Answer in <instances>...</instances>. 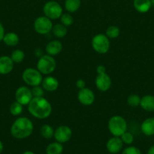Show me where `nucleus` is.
I'll return each mask as SVG.
<instances>
[{"label":"nucleus","mask_w":154,"mask_h":154,"mask_svg":"<svg viewBox=\"0 0 154 154\" xmlns=\"http://www.w3.org/2000/svg\"><path fill=\"white\" fill-rule=\"evenodd\" d=\"M27 108L33 117L41 120L48 118L52 111L51 103L44 97H33Z\"/></svg>","instance_id":"nucleus-1"},{"label":"nucleus","mask_w":154,"mask_h":154,"mask_svg":"<svg viewBox=\"0 0 154 154\" xmlns=\"http://www.w3.org/2000/svg\"><path fill=\"white\" fill-rule=\"evenodd\" d=\"M33 123L26 117H21L14 120L11 127V134L17 139H24L31 135Z\"/></svg>","instance_id":"nucleus-2"},{"label":"nucleus","mask_w":154,"mask_h":154,"mask_svg":"<svg viewBox=\"0 0 154 154\" xmlns=\"http://www.w3.org/2000/svg\"><path fill=\"white\" fill-rule=\"evenodd\" d=\"M109 131L113 136L120 137L127 131L128 125L124 117L119 115H115L110 117L107 124Z\"/></svg>","instance_id":"nucleus-3"},{"label":"nucleus","mask_w":154,"mask_h":154,"mask_svg":"<svg viewBox=\"0 0 154 154\" xmlns=\"http://www.w3.org/2000/svg\"><path fill=\"white\" fill-rule=\"evenodd\" d=\"M91 46L94 51L98 54H105L110 50V39L105 34H97L92 38Z\"/></svg>","instance_id":"nucleus-4"},{"label":"nucleus","mask_w":154,"mask_h":154,"mask_svg":"<svg viewBox=\"0 0 154 154\" xmlns=\"http://www.w3.org/2000/svg\"><path fill=\"white\" fill-rule=\"evenodd\" d=\"M56 69V61L52 56L43 55L37 62V69L42 75H48L53 73Z\"/></svg>","instance_id":"nucleus-5"},{"label":"nucleus","mask_w":154,"mask_h":154,"mask_svg":"<svg viewBox=\"0 0 154 154\" xmlns=\"http://www.w3.org/2000/svg\"><path fill=\"white\" fill-rule=\"evenodd\" d=\"M22 79L27 85L35 87V86L41 85L43 78L41 72L38 69L27 68L23 72Z\"/></svg>","instance_id":"nucleus-6"},{"label":"nucleus","mask_w":154,"mask_h":154,"mask_svg":"<svg viewBox=\"0 0 154 154\" xmlns=\"http://www.w3.org/2000/svg\"><path fill=\"white\" fill-rule=\"evenodd\" d=\"M43 12L45 17L52 20H57L63 14V8L58 2L55 1H49L45 4Z\"/></svg>","instance_id":"nucleus-7"},{"label":"nucleus","mask_w":154,"mask_h":154,"mask_svg":"<svg viewBox=\"0 0 154 154\" xmlns=\"http://www.w3.org/2000/svg\"><path fill=\"white\" fill-rule=\"evenodd\" d=\"M53 26L51 19L45 16H41L35 20L33 28L38 34L47 35L52 30Z\"/></svg>","instance_id":"nucleus-8"},{"label":"nucleus","mask_w":154,"mask_h":154,"mask_svg":"<svg viewBox=\"0 0 154 154\" xmlns=\"http://www.w3.org/2000/svg\"><path fill=\"white\" fill-rule=\"evenodd\" d=\"M33 98L31 90L25 86L20 87L15 92V99L23 105H28Z\"/></svg>","instance_id":"nucleus-9"},{"label":"nucleus","mask_w":154,"mask_h":154,"mask_svg":"<svg viewBox=\"0 0 154 154\" xmlns=\"http://www.w3.org/2000/svg\"><path fill=\"white\" fill-rule=\"evenodd\" d=\"M72 135V129L66 125H61L54 130V137L57 142L66 143L71 139Z\"/></svg>","instance_id":"nucleus-10"},{"label":"nucleus","mask_w":154,"mask_h":154,"mask_svg":"<svg viewBox=\"0 0 154 154\" xmlns=\"http://www.w3.org/2000/svg\"><path fill=\"white\" fill-rule=\"evenodd\" d=\"M78 100L82 105L85 106H90L95 102V96L94 92L91 89L85 87L79 90L77 95Z\"/></svg>","instance_id":"nucleus-11"},{"label":"nucleus","mask_w":154,"mask_h":154,"mask_svg":"<svg viewBox=\"0 0 154 154\" xmlns=\"http://www.w3.org/2000/svg\"><path fill=\"white\" fill-rule=\"evenodd\" d=\"M95 85L97 89L101 92L109 90L112 85L111 78L107 73L98 74L95 78Z\"/></svg>","instance_id":"nucleus-12"},{"label":"nucleus","mask_w":154,"mask_h":154,"mask_svg":"<svg viewBox=\"0 0 154 154\" xmlns=\"http://www.w3.org/2000/svg\"><path fill=\"white\" fill-rule=\"evenodd\" d=\"M123 142L120 137L113 136V138H110L107 142L106 147L109 153L112 154H116L122 150L123 147Z\"/></svg>","instance_id":"nucleus-13"},{"label":"nucleus","mask_w":154,"mask_h":154,"mask_svg":"<svg viewBox=\"0 0 154 154\" xmlns=\"http://www.w3.org/2000/svg\"><path fill=\"white\" fill-rule=\"evenodd\" d=\"M14 62L11 57L2 56L0 57V75H8L14 69Z\"/></svg>","instance_id":"nucleus-14"},{"label":"nucleus","mask_w":154,"mask_h":154,"mask_svg":"<svg viewBox=\"0 0 154 154\" xmlns=\"http://www.w3.org/2000/svg\"><path fill=\"white\" fill-rule=\"evenodd\" d=\"M42 87L45 91L54 92L59 87V81L53 76H47L42 81Z\"/></svg>","instance_id":"nucleus-15"},{"label":"nucleus","mask_w":154,"mask_h":154,"mask_svg":"<svg viewBox=\"0 0 154 154\" xmlns=\"http://www.w3.org/2000/svg\"><path fill=\"white\" fill-rule=\"evenodd\" d=\"M62 50H63V45L58 40L51 41L45 46V51L47 54L52 57L60 54Z\"/></svg>","instance_id":"nucleus-16"},{"label":"nucleus","mask_w":154,"mask_h":154,"mask_svg":"<svg viewBox=\"0 0 154 154\" xmlns=\"http://www.w3.org/2000/svg\"><path fill=\"white\" fill-rule=\"evenodd\" d=\"M140 130L146 136L154 135V117H149L143 120L140 126Z\"/></svg>","instance_id":"nucleus-17"},{"label":"nucleus","mask_w":154,"mask_h":154,"mask_svg":"<svg viewBox=\"0 0 154 154\" xmlns=\"http://www.w3.org/2000/svg\"><path fill=\"white\" fill-rule=\"evenodd\" d=\"M140 106L142 109L146 111L152 112L154 111V96L146 95L140 99Z\"/></svg>","instance_id":"nucleus-18"},{"label":"nucleus","mask_w":154,"mask_h":154,"mask_svg":"<svg viewBox=\"0 0 154 154\" xmlns=\"http://www.w3.org/2000/svg\"><path fill=\"white\" fill-rule=\"evenodd\" d=\"M134 7L140 13H146L150 9L152 4L150 0H134Z\"/></svg>","instance_id":"nucleus-19"},{"label":"nucleus","mask_w":154,"mask_h":154,"mask_svg":"<svg viewBox=\"0 0 154 154\" xmlns=\"http://www.w3.org/2000/svg\"><path fill=\"white\" fill-rule=\"evenodd\" d=\"M19 36L17 33L11 32L5 33L3 38L2 42H4L5 45L8 47H14L17 46L19 43Z\"/></svg>","instance_id":"nucleus-20"},{"label":"nucleus","mask_w":154,"mask_h":154,"mask_svg":"<svg viewBox=\"0 0 154 154\" xmlns=\"http://www.w3.org/2000/svg\"><path fill=\"white\" fill-rule=\"evenodd\" d=\"M46 154H62L63 151V146L60 142H53L48 144L46 147Z\"/></svg>","instance_id":"nucleus-21"},{"label":"nucleus","mask_w":154,"mask_h":154,"mask_svg":"<svg viewBox=\"0 0 154 154\" xmlns=\"http://www.w3.org/2000/svg\"><path fill=\"white\" fill-rule=\"evenodd\" d=\"M51 32H53L54 35L58 38H62L65 37L67 34V29L62 23H57L53 26V28Z\"/></svg>","instance_id":"nucleus-22"},{"label":"nucleus","mask_w":154,"mask_h":154,"mask_svg":"<svg viewBox=\"0 0 154 154\" xmlns=\"http://www.w3.org/2000/svg\"><path fill=\"white\" fill-rule=\"evenodd\" d=\"M81 5V0H65V9L69 13L77 11Z\"/></svg>","instance_id":"nucleus-23"},{"label":"nucleus","mask_w":154,"mask_h":154,"mask_svg":"<svg viewBox=\"0 0 154 154\" xmlns=\"http://www.w3.org/2000/svg\"><path fill=\"white\" fill-rule=\"evenodd\" d=\"M40 134L45 139H51L54 134V129L49 124H44L40 128Z\"/></svg>","instance_id":"nucleus-24"},{"label":"nucleus","mask_w":154,"mask_h":154,"mask_svg":"<svg viewBox=\"0 0 154 154\" xmlns=\"http://www.w3.org/2000/svg\"><path fill=\"white\" fill-rule=\"evenodd\" d=\"M11 58L14 63H21L25 58V54L22 50L16 49L11 53Z\"/></svg>","instance_id":"nucleus-25"},{"label":"nucleus","mask_w":154,"mask_h":154,"mask_svg":"<svg viewBox=\"0 0 154 154\" xmlns=\"http://www.w3.org/2000/svg\"><path fill=\"white\" fill-rule=\"evenodd\" d=\"M24 105H21V103H19L18 102H14L10 105V108H9V111H10L11 114H12L13 116H19L22 114L23 108Z\"/></svg>","instance_id":"nucleus-26"},{"label":"nucleus","mask_w":154,"mask_h":154,"mask_svg":"<svg viewBox=\"0 0 154 154\" xmlns=\"http://www.w3.org/2000/svg\"><path fill=\"white\" fill-rule=\"evenodd\" d=\"M105 35L109 38H116L120 35V29L116 26H110L106 30Z\"/></svg>","instance_id":"nucleus-27"},{"label":"nucleus","mask_w":154,"mask_h":154,"mask_svg":"<svg viewBox=\"0 0 154 154\" xmlns=\"http://www.w3.org/2000/svg\"><path fill=\"white\" fill-rule=\"evenodd\" d=\"M140 99H141V98L138 95L131 94L128 97L127 102H128V105L129 106L132 107V108H136V107L140 105Z\"/></svg>","instance_id":"nucleus-28"},{"label":"nucleus","mask_w":154,"mask_h":154,"mask_svg":"<svg viewBox=\"0 0 154 154\" xmlns=\"http://www.w3.org/2000/svg\"><path fill=\"white\" fill-rule=\"evenodd\" d=\"M60 19L61 23L63 24L66 27L69 26H71L74 23L73 18H72V17L69 14H63L60 17Z\"/></svg>","instance_id":"nucleus-29"},{"label":"nucleus","mask_w":154,"mask_h":154,"mask_svg":"<svg viewBox=\"0 0 154 154\" xmlns=\"http://www.w3.org/2000/svg\"><path fill=\"white\" fill-rule=\"evenodd\" d=\"M120 138L122 139L123 144H127V145L131 144L133 143V141H134V136H133V135L131 132H128L127 131L121 135Z\"/></svg>","instance_id":"nucleus-30"},{"label":"nucleus","mask_w":154,"mask_h":154,"mask_svg":"<svg viewBox=\"0 0 154 154\" xmlns=\"http://www.w3.org/2000/svg\"><path fill=\"white\" fill-rule=\"evenodd\" d=\"M31 91L33 97H43L45 94V90L40 85L33 87Z\"/></svg>","instance_id":"nucleus-31"},{"label":"nucleus","mask_w":154,"mask_h":154,"mask_svg":"<svg viewBox=\"0 0 154 154\" xmlns=\"http://www.w3.org/2000/svg\"><path fill=\"white\" fill-rule=\"evenodd\" d=\"M122 154H141V152L137 147H134V146H129L124 149Z\"/></svg>","instance_id":"nucleus-32"},{"label":"nucleus","mask_w":154,"mask_h":154,"mask_svg":"<svg viewBox=\"0 0 154 154\" xmlns=\"http://www.w3.org/2000/svg\"><path fill=\"white\" fill-rule=\"evenodd\" d=\"M75 87H76L79 90L85 88V82L84 80L82 79L77 80L76 82H75Z\"/></svg>","instance_id":"nucleus-33"},{"label":"nucleus","mask_w":154,"mask_h":154,"mask_svg":"<svg viewBox=\"0 0 154 154\" xmlns=\"http://www.w3.org/2000/svg\"><path fill=\"white\" fill-rule=\"evenodd\" d=\"M96 71L98 75V74H104L106 73V67L104 66H103V65H99V66L97 67Z\"/></svg>","instance_id":"nucleus-34"},{"label":"nucleus","mask_w":154,"mask_h":154,"mask_svg":"<svg viewBox=\"0 0 154 154\" xmlns=\"http://www.w3.org/2000/svg\"><path fill=\"white\" fill-rule=\"evenodd\" d=\"M5 34V28L2 24V23L0 22V42H2L3 40Z\"/></svg>","instance_id":"nucleus-35"},{"label":"nucleus","mask_w":154,"mask_h":154,"mask_svg":"<svg viewBox=\"0 0 154 154\" xmlns=\"http://www.w3.org/2000/svg\"><path fill=\"white\" fill-rule=\"evenodd\" d=\"M147 154H154V145H152L148 149Z\"/></svg>","instance_id":"nucleus-36"},{"label":"nucleus","mask_w":154,"mask_h":154,"mask_svg":"<svg viewBox=\"0 0 154 154\" xmlns=\"http://www.w3.org/2000/svg\"><path fill=\"white\" fill-rule=\"evenodd\" d=\"M3 148H4V146H3V144L2 142L1 141H0V154L2 153L3 151Z\"/></svg>","instance_id":"nucleus-37"},{"label":"nucleus","mask_w":154,"mask_h":154,"mask_svg":"<svg viewBox=\"0 0 154 154\" xmlns=\"http://www.w3.org/2000/svg\"><path fill=\"white\" fill-rule=\"evenodd\" d=\"M23 154H35V153H33V152L30 151V150H27V151H25Z\"/></svg>","instance_id":"nucleus-38"},{"label":"nucleus","mask_w":154,"mask_h":154,"mask_svg":"<svg viewBox=\"0 0 154 154\" xmlns=\"http://www.w3.org/2000/svg\"><path fill=\"white\" fill-rule=\"evenodd\" d=\"M151 1V4H152V5L154 6V0H150Z\"/></svg>","instance_id":"nucleus-39"}]
</instances>
